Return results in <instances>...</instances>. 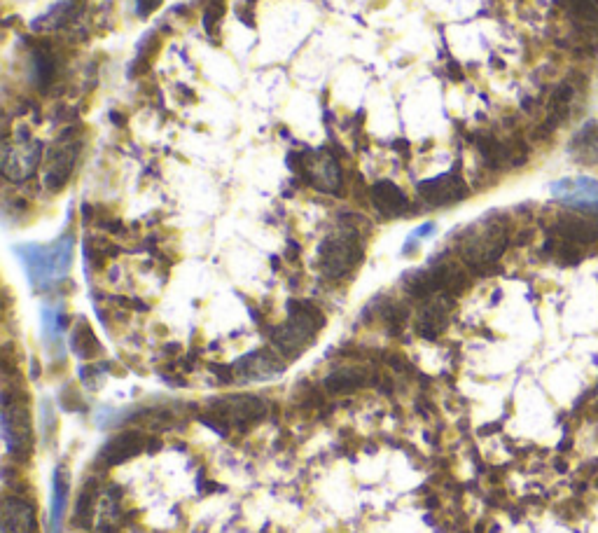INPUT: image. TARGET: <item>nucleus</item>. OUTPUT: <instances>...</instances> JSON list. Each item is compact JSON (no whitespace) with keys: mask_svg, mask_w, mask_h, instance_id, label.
I'll list each match as a JSON object with an SVG mask.
<instances>
[{"mask_svg":"<svg viewBox=\"0 0 598 533\" xmlns=\"http://www.w3.org/2000/svg\"><path fill=\"white\" fill-rule=\"evenodd\" d=\"M211 414L227 426H253L267 417V403L255 396H229L225 400H215Z\"/></svg>","mask_w":598,"mask_h":533,"instance_id":"obj_9","label":"nucleus"},{"mask_svg":"<svg viewBox=\"0 0 598 533\" xmlns=\"http://www.w3.org/2000/svg\"><path fill=\"white\" fill-rule=\"evenodd\" d=\"M451 295H435L428 297V302L419 309L416 316V332L423 339H437L447 330L449 314H451Z\"/></svg>","mask_w":598,"mask_h":533,"instance_id":"obj_13","label":"nucleus"},{"mask_svg":"<svg viewBox=\"0 0 598 533\" xmlns=\"http://www.w3.org/2000/svg\"><path fill=\"white\" fill-rule=\"evenodd\" d=\"M159 5H162V0H136V12L141 17H148L150 12H155Z\"/></svg>","mask_w":598,"mask_h":533,"instance_id":"obj_25","label":"nucleus"},{"mask_svg":"<svg viewBox=\"0 0 598 533\" xmlns=\"http://www.w3.org/2000/svg\"><path fill=\"white\" fill-rule=\"evenodd\" d=\"M3 440L5 449L15 459H26L33 452V424L26 398H19V391H3Z\"/></svg>","mask_w":598,"mask_h":533,"instance_id":"obj_5","label":"nucleus"},{"mask_svg":"<svg viewBox=\"0 0 598 533\" xmlns=\"http://www.w3.org/2000/svg\"><path fill=\"white\" fill-rule=\"evenodd\" d=\"M66 318L59 309H43V337L50 344V349L61 353V337H64Z\"/></svg>","mask_w":598,"mask_h":533,"instance_id":"obj_22","label":"nucleus"},{"mask_svg":"<svg viewBox=\"0 0 598 533\" xmlns=\"http://www.w3.org/2000/svg\"><path fill=\"white\" fill-rule=\"evenodd\" d=\"M552 197L577 211L598 213V181L589 176L563 178L552 183Z\"/></svg>","mask_w":598,"mask_h":533,"instance_id":"obj_10","label":"nucleus"},{"mask_svg":"<svg viewBox=\"0 0 598 533\" xmlns=\"http://www.w3.org/2000/svg\"><path fill=\"white\" fill-rule=\"evenodd\" d=\"M99 498H101V491L94 487V484H87L85 489L80 491L78 496V505H75V522L78 526H94V519H96V510H99Z\"/></svg>","mask_w":598,"mask_h":533,"instance_id":"obj_20","label":"nucleus"},{"mask_svg":"<svg viewBox=\"0 0 598 533\" xmlns=\"http://www.w3.org/2000/svg\"><path fill=\"white\" fill-rule=\"evenodd\" d=\"M325 318L321 309L309 302H292L285 323L271 332V344L283 358H297L309 349L311 342L323 330Z\"/></svg>","mask_w":598,"mask_h":533,"instance_id":"obj_3","label":"nucleus"},{"mask_svg":"<svg viewBox=\"0 0 598 533\" xmlns=\"http://www.w3.org/2000/svg\"><path fill=\"white\" fill-rule=\"evenodd\" d=\"M68 494H71V477H68V470L59 466L54 470L52 480V510H50V533H61V526H64L66 508H68Z\"/></svg>","mask_w":598,"mask_h":533,"instance_id":"obj_19","label":"nucleus"},{"mask_svg":"<svg viewBox=\"0 0 598 533\" xmlns=\"http://www.w3.org/2000/svg\"><path fill=\"white\" fill-rule=\"evenodd\" d=\"M302 171L307 176V181L314 185L316 190L323 192H337L342 188V169H339L337 159L330 155H314L307 162H302Z\"/></svg>","mask_w":598,"mask_h":533,"instance_id":"obj_14","label":"nucleus"},{"mask_svg":"<svg viewBox=\"0 0 598 533\" xmlns=\"http://www.w3.org/2000/svg\"><path fill=\"white\" fill-rule=\"evenodd\" d=\"M33 64H36V82L40 87H47L54 78V61L47 52H33Z\"/></svg>","mask_w":598,"mask_h":533,"instance_id":"obj_24","label":"nucleus"},{"mask_svg":"<svg viewBox=\"0 0 598 533\" xmlns=\"http://www.w3.org/2000/svg\"><path fill=\"white\" fill-rule=\"evenodd\" d=\"M570 15L575 19H582L584 24L598 22V3L596 0H566Z\"/></svg>","mask_w":598,"mask_h":533,"instance_id":"obj_23","label":"nucleus"},{"mask_svg":"<svg viewBox=\"0 0 598 533\" xmlns=\"http://www.w3.org/2000/svg\"><path fill=\"white\" fill-rule=\"evenodd\" d=\"M80 138H75V134H64L54 143V148L47 157V169H45V185L47 190L59 192L71 178V173L75 169V162H78L80 155Z\"/></svg>","mask_w":598,"mask_h":533,"instance_id":"obj_8","label":"nucleus"},{"mask_svg":"<svg viewBox=\"0 0 598 533\" xmlns=\"http://www.w3.org/2000/svg\"><path fill=\"white\" fill-rule=\"evenodd\" d=\"M374 375L363 365H342V368L332 370L328 377H325V389L335 396H346V393L360 391L365 386L372 384Z\"/></svg>","mask_w":598,"mask_h":533,"instance_id":"obj_17","label":"nucleus"},{"mask_svg":"<svg viewBox=\"0 0 598 533\" xmlns=\"http://www.w3.org/2000/svg\"><path fill=\"white\" fill-rule=\"evenodd\" d=\"M365 241L356 227H337L318 246V269L328 279H344L363 262Z\"/></svg>","mask_w":598,"mask_h":533,"instance_id":"obj_4","label":"nucleus"},{"mask_svg":"<svg viewBox=\"0 0 598 533\" xmlns=\"http://www.w3.org/2000/svg\"><path fill=\"white\" fill-rule=\"evenodd\" d=\"M3 533H38L36 508L22 496H5Z\"/></svg>","mask_w":598,"mask_h":533,"instance_id":"obj_16","label":"nucleus"},{"mask_svg":"<svg viewBox=\"0 0 598 533\" xmlns=\"http://www.w3.org/2000/svg\"><path fill=\"white\" fill-rule=\"evenodd\" d=\"M71 344H73L75 356L82 358V361H87V358L99 356V353H101L99 339H96L94 330L89 328V323H87V321H80V323H78V328L73 330Z\"/></svg>","mask_w":598,"mask_h":533,"instance_id":"obj_21","label":"nucleus"},{"mask_svg":"<svg viewBox=\"0 0 598 533\" xmlns=\"http://www.w3.org/2000/svg\"><path fill=\"white\" fill-rule=\"evenodd\" d=\"M148 445V438L141 431H124L117 433L110 438L106 445H103L99 459L106 466H120V463L134 459Z\"/></svg>","mask_w":598,"mask_h":533,"instance_id":"obj_15","label":"nucleus"},{"mask_svg":"<svg viewBox=\"0 0 598 533\" xmlns=\"http://www.w3.org/2000/svg\"><path fill=\"white\" fill-rule=\"evenodd\" d=\"M40 157H43V143L33 141L29 134H22L15 141L12 138H5L3 143V176L12 183L29 181V178L36 173Z\"/></svg>","mask_w":598,"mask_h":533,"instance_id":"obj_7","label":"nucleus"},{"mask_svg":"<svg viewBox=\"0 0 598 533\" xmlns=\"http://www.w3.org/2000/svg\"><path fill=\"white\" fill-rule=\"evenodd\" d=\"M468 286V276L451 262H435L426 269L409 274L405 288L414 297H435V295H458Z\"/></svg>","mask_w":598,"mask_h":533,"instance_id":"obj_6","label":"nucleus"},{"mask_svg":"<svg viewBox=\"0 0 598 533\" xmlns=\"http://www.w3.org/2000/svg\"><path fill=\"white\" fill-rule=\"evenodd\" d=\"M507 241H510L507 220L500 216H484L465 227L456 248L465 265L482 269L493 265L505 253Z\"/></svg>","mask_w":598,"mask_h":533,"instance_id":"obj_2","label":"nucleus"},{"mask_svg":"<svg viewBox=\"0 0 598 533\" xmlns=\"http://www.w3.org/2000/svg\"><path fill=\"white\" fill-rule=\"evenodd\" d=\"M370 199L381 216L386 218H400L409 211V199L398 185L391 181H379L372 185Z\"/></svg>","mask_w":598,"mask_h":533,"instance_id":"obj_18","label":"nucleus"},{"mask_svg":"<svg viewBox=\"0 0 598 533\" xmlns=\"http://www.w3.org/2000/svg\"><path fill=\"white\" fill-rule=\"evenodd\" d=\"M73 248L75 239L73 234H64L52 244H22L15 246L17 258L22 260L26 269V276H29L31 286L38 290V293H47L54 286H59L61 281L66 279V274L71 272L73 265Z\"/></svg>","mask_w":598,"mask_h":533,"instance_id":"obj_1","label":"nucleus"},{"mask_svg":"<svg viewBox=\"0 0 598 533\" xmlns=\"http://www.w3.org/2000/svg\"><path fill=\"white\" fill-rule=\"evenodd\" d=\"M283 370V356H276L274 351H253L232 365L234 377L239 382H264V379L281 375Z\"/></svg>","mask_w":598,"mask_h":533,"instance_id":"obj_11","label":"nucleus"},{"mask_svg":"<svg viewBox=\"0 0 598 533\" xmlns=\"http://www.w3.org/2000/svg\"><path fill=\"white\" fill-rule=\"evenodd\" d=\"M419 195L430 206H454L468 197V185L456 173L430 178L419 185Z\"/></svg>","mask_w":598,"mask_h":533,"instance_id":"obj_12","label":"nucleus"}]
</instances>
